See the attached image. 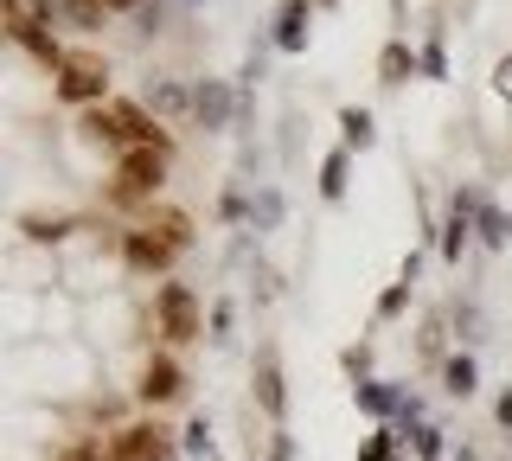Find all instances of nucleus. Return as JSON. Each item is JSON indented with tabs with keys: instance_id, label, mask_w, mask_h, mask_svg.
I'll list each match as a JSON object with an SVG mask.
<instances>
[{
	"instance_id": "1",
	"label": "nucleus",
	"mask_w": 512,
	"mask_h": 461,
	"mask_svg": "<svg viewBox=\"0 0 512 461\" xmlns=\"http://www.w3.org/2000/svg\"><path fill=\"white\" fill-rule=\"evenodd\" d=\"M84 129L96 135V141H109V148H167V141H160V129H154V116L141 103H96L90 109V122Z\"/></svg>"
},
{
	"instance_id": "2",
	"label": "nucleus",
	"mask_w": 512,
	"mask_h": 461,
	"mask_svg": "<svg viewBox=\"0 0 512 461\" xmlns=\"http://www.w3.org/2000/svg\"><path fill=\"white\" fill-rule=\"evenodd\" d=\"M128 263L135 269H167L173 257L186 250V218L180 212H167V218H154V225H141V231H128Z\"/></svg>"
},
{
	"instance_id": "3",
	"label": "nucleus",
	"mask_w": 512,
	"mask_h": 461,
	"mask_svg": "<svg viewBox=\"0 0 512 461\" xmlns=\"http://www.w3.org/2000/svg\"><path fill=\"white\" fill-rule=\"evenodd\" d=\"M103 90H109V65L96 52H71L58 65V97L64 103H90L96 109V103H103Z\"/></svg>"
},
{
	"instance_id": "4",
	"label": "nucleus",
	"mask_w": 512,
	"mask_h": 461,
	"mask_svg": "<svg viewBox=\"0 0 512 461\" xmlns=\"http://www.w3.org/2000/svg\"><path fill=\"white\" fill-rule=\"evenodd\" d=\"M154 321H160V333H167L173 346L199 340V301H192L186 282H167V289L154 295Z\"/></svg>"
},
{
	"instance_id": "5",
	"label": "nucleus",
	"mask_w": 512,
	"mask_h": 461,
	"mask_svg": "<svg viewBox=\"0 0 512 461\" xmlns=\"http://www.w3.org/2000/svg\"><path fill=\"white\" fill-rule=\"evenodd\" d=\"M167 173V148H128L116 161V199H148Z\"/></svg>"
},
{
	"instance_id": "6",
	"label": "nucleus",
	"mask_w": 512,
	"mask_h": 461,
	"mask_svg": "<svg viewBox=\"0 0 512 461\" xmlns=\"http://www.w3.org/2000/svg\"><path fill=\"white\" fill-rule=\"evenodd\" d=\"M103 449H109V461H167V442H160L154 423H128V429H116Z\"/></svg>"
},
{
	"instance_id": "7",
	"label": "nucleus",
	"mask_w": 512,
	"mask_h": 461,
	"mask_svg": "<svg viewBox=\"0 0 512 461\" xmlns=\"http://www.w3.org/2000/svg\"><path fill=\"white\" fill-rule=\"evenodd\" d=\"M7 7V33L13 39H32V33H52V13H58V0H0Z\"/></svg>"
},
{
	"instance_id": "8",
	"label": "nucleus",
	"mask_w": 512,
	"mask_h": 461,
	"mask_svg": "<svg viewBox=\"0 0 512 461\" xmlns=\"http://www.w3.org/2000/svg\"><path fill=\"white\" fill-rule=\"evenodd\" d=\"M276 45H282V52H301V45H308V0H282Z\"/></svg>"
},
{
	"instance_id": "9",
	"label": "nucleus",
	"mask_w": 512,
	"mask_h": 461,
	"mask_svg": "<svg viewBox=\"0 0 512 461\" xmlns=\"http://www.w3.org/2000/svg\"><path fill=\"white\" fill-rule=\"evenodd\" d=\"M141 397H148V404H167V397H180V365H173V359H154L148 372H141Z\"/></svg>"
},
{
	"instance_id": "10",
	"label": "nucleus",
	"mask_w": 512,
	"mask_h": 461,
	"mask_svg": "<svg viewBox=\"0 0 512 461\" xmlns=\"http://www.w3.org/2000/svg\"><path fill=\"white\" fill-rule=\"evenodd\" d=\"M378 71H384V84H404V77L416 71V58L404 52V45H384V58H378Z\"/></svg>"
},
{
	"instance_id": "11",
	"label": "nucleus",
	"mask_w": 512,
	"mask_h": 461,
	"mask_svg": "<svg viewBox=\"0 0 512 461\" xmlns=\"http://www.w3.org/2000/svg\"><path fill=\"white\" fill-rule=\"evenodd\" d=\"M320 193H327V199L346 193V154H327V167H320Z\"/></svg>"
},
{
	"instance_id": "12",
	"label": "nucleus",
	"mask_w": 512,
	"mask_h": 461,
	"mask_svg": "<svg viewBox=\"0 0 512 461\" xmlns=\"http://www.w3.org/2000/svg\"><path fill=\"white\" fill-rule=\"evenodd\" d=\"M256 397H263V410H269V417L282 410V372H276V365H263V378H256Z\"/></svg>"
},
{
	"instance_id": "13",
	"label": "nucleus",
	"mask_w": 512,
	"mask_h": 461,
	"mask_svg": "<svg viewBox=\"0 0 512 461\" xmlns=\"http://www.w3.org/2000/svg\"><path fill=\"white\" fill-rule=\"evenodd\" d=\"M192 109H199V116L218 129V122H224V109H231V97H224V90H199V97H192Z\"/></svg>"
},
{
	"instance_id": "14",
	"label": "nucleus",
	"mask_w": 512,
	"mask_h": 461,
	"mask_svg": "<svg viewBox=\"0 0 512 461\" xmlns=\"http://www.w3.org/2000/svg\"><path fill=\"white\" fill-rule=\"evenodd\" d=\"M340 129H346L352 148H365V141H372V116H365V109H346V116H340Z\"/></svg>"
},
{
	"instance_id": "15",
	"label": "nucleus",
	"mask_w": 512,
	"mask_h": 461,
	"mask_svg": "<svg viewBox=\"0 0 512 461\" xmlns=\"http://www.w3.org/2000/svg\"><path fill=\"white\" fill-rule=\"evenodd\" d=\"M448 391H455V397L474 391V359H448Z\"/></svg>"
},
{
	"instance_id": "16",
	"label": "nucleus",
	"mask_w": 512,
	"mask_h": 461,
	"mask_svg": "<svg viewBox=\"0 0 512 461\" xmlns=\"http://www.w3.org/2000/svg\"><path fill=\"white\" fill-rule=\"evenodd\" d=\"M64 13H71L77 26H103V7H96V0H58Z\"/></svg>"
},
{
	"instance_id": "17",
	"label": "nucleus",
	"mask_w": 512,
	"mask_h": 461,
	"mask_svg": "<svg viewBox=\"0 0 512 461\" xmlns=\"http://www.w3.org/2000/svg\"><path fill=\"white\" fill-rule=\"evenodd\" d=\"M461 244H468V225H461V218H448V231H442V250H448V257H455Z\"/></svg>"
},
{
	"instance_id": "18",
	"label": "nucleus",
	"mask_w": 512,
	"mask_h": 461,
	"mask_svg": "<svg viewBox=\"0 0 512 461\" xmlns=\"http://www.w3.org/2000/svg\"><path fill=\"white\" fill-rule=\"evenodd\" d=\"M58 461H109V449H96V442H77V449L58 455Z\"/></svg>"
},
{
	"instance_id": "19",
	"label": "nucleus",
	"mask_w": 512,
	"mask_h": 461,
	"mask_svg": "<svg viewBox=\"0 0 512 461\" xmlns=\"http://www.w3.org/2000/svg\"><path fill=\"white\" fill-rule=\"evenodd\" d=\"M493 84H500V97H512V58H500V71H493Z\"/></svg>"
},
{
	"instance_id": "20",
	"label": "nucleus",
	"mask_w": 512,
	"mask_h": 461,
	"mask_svg": "<svg viewBox=\"0 0 512 461\" xmlns=\"http://www.w3.org/2000/svg\"><path fill=\"white\" fill-rule=\"evenodd\" d=\"M96 7H103V13H128V7H135V0H96Z\"/></svg>"
}]
</instances>
